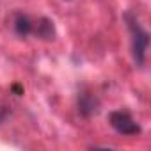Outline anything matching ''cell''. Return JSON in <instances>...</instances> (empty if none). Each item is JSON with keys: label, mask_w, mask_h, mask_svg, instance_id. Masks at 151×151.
Masks as SVG:
<instances>
[{"label": "cell", "mask_w": 151, "mask_h": 151, "mask_svg": "<svg viewBox=\"0 0 151 151\" xmlns=\"http://www.w3.org/2000/svg\"><path fill=\"white\" fill-rule=\"evenodd\" d=\"M34 32L37 37L45 39V41H50L55 37V27H53V22L48 20V18H41L37 22V25L34 27Z\"/></svg>", "instance_id": "277c9868"}, {"label": "cell", "mask_w": 151, "mask_h": 151, "mask_svg": "<svg viewBox=\"0 0 151 151\" xmlns=\"http://www.w3.org/2000/svg\"><path fill=\"white\" fill-rule=\"evenodd\" d=\"M14 30H16L18 36L27 37L29 34L34 32V23H32V20L27 14H16V18H14Z\"/></svg>", "instance_id": "5b68a950"}, {"label": "cell", "mask_w": 151, "mask_h": 151, "mask_svg": "<svg viewBox=\"0 0 151 151\" xmlns=\"http://www.w3.org/2000/svg\"><path fill=\"white\" fill-rule=\"evenodd\" d=\"M109 121H110V126L121 135H137V133H140L139 123H135V119L126 110H114V112H110Z\"/></svg>", "instance_id": "7a4b0ae2"}, {"label": "cell", "mask_w": 151, "mask_h": 151, "mask_svg": "<svg viewBox=\"0 0 151 151\" xmlns=\"http://www.w3.org/2000/svg\"><path fill=\"white\" fill-rule=\"evenodd\" d=\"M124 22L132 32V52H133V59H135V64L137 66H142L144 60H146V50H147V45H149V34L147 30L142 29V25L139 23L137 16L128 11L124 13Z\"/></svg>", "instance_id": "6da1fadb"}, {"label": "cell", "mask_w": 151, "mask_h": 151, "mask_svg": "<svg viewBox=\"0 0 151 151\" xmlns=\"http://www.w3.org/2000/svg\"><path fill=\"white\" fill-rule=\"evenodd\" d=\"M7 114H9V110H7L6 107H0V123H2V121L7 117Z\"/></svg>", "instance_id": "8992f818"}, {"label": "cell", "mask_w": 151, "mask_h": 151, "mask_svg": "<svg viewBox=\"0 0 151 151\" xmlns=\"http://www.w3.org/2000/svg\"><path fill=\"white\" fill-rule=\"evenodd\" d=\"M77 107H78V112L84 116V117H91L94 114H98L100 110V101L94 94L91 93H80L78 94V101H77Z\"/></svg>", "instance_id": "3957f363"}]
</instances>
